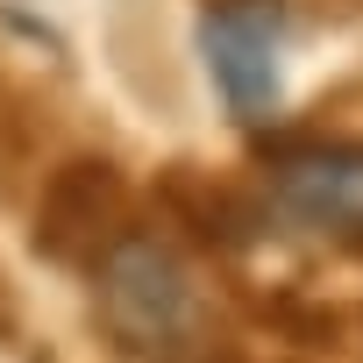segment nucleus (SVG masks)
I'll use <instances>...</instances> for the list:
<instances>
[{"label":"nucleus","instance_id":"nucleus-1","mask_svg":"<svg viewBox=\"0 0 363 363\" xmlns=\"http://www.w3.org/2000/svg\"><path fill=\"white\" fill-rule=\"evenodd\" d=\"M86 285L107 342L135 363H250V342L214 313L178 242L143 221L86 271Z\"/></svg>","mask_w":363,"mask_h":363},{"label":"nucleus","instance_id":"nucleus-2","mask_svg":"<svg viewBox=\"0 0 363 363\" xmlns=\"http://www.w3.org/2000/svg\"><path fill=\"white\" fill-rule=\"evenodd\" d=\"M257 186L278 221L313 228L335 250L363 257V135H313V128L264 135Z\"/></svg>","mask_w":363,"mask_h":363},{"label":"nucleus","instance_id":"nucleus-3","mask_svg":"<svg viewBox=\"0 0 363 363\" xmlns=\"http://www.w3.org/2000/svg\"><path fill=\"white\" fill-rule=\"evenodd\" d=\"M135 228V193H128V171L100 150H72L43 171V193H36V221H29V250L57 271H93L121 235Z\"/></svg>","mask_w":363,"mask_h":363},{"label":"nucleus","instance_id":"nucleus-4","mask_svg":"<svg viewBox=\"0 0 363 363\" xmlns=\"http://www.w3.org/2000/svg\"><path fill=\"white\" fill-rule=\"evenodd\" d=\"M150 200H157V214L178 235H186L193 250H207V257H250L257 242L278 235V214H271L264 186L242 178V171H214V164H186V157H178V164H157Z\"/></svg>","mask_w":363,"mask_h":363},{"label":"nucleus","instance_id":"nucleus-5","mask_svg":"<svg viewBox=\"0 0 363 363\" xmlns=\"http://www.w3.org/2000/svg\"><path fill=\"white\" fill-rule=\"evenodd\" d=\"M278 0H207L200 8V57L214 93L242 128H264L285 107V72H278Z\"/></svg>","mask_w":363,"mask_h":363},{"label":"nucleus","instance_id":"nucleus-6","mask_svg":"<svg viewBox=\"0 0 363 363\" xmlns=\"http://www.w3.org/2000/svg\"><path fill=\"white\" fill-rule=\"evenodd\" d=\"M242 306L264 320V328H278L285 342H299V349H342V306H328V299H313L306 285H271V292H242Z\"/></svg>","mask_w":363,"mask_h":363},{"label":"nucleus","instance_id":"nucleus-7","mask_svg":"<svg viewBox=\"0 0 363 363\" xmlns=\"http://www.w3.org/2000/svg\"><path fill=\"white\" fill-rule=\"evenodd\" d=\"M0 342H22V299H15L8 271H0Z\"/></svg>","mask_w":363,"mask_h":363}]
</instances>
